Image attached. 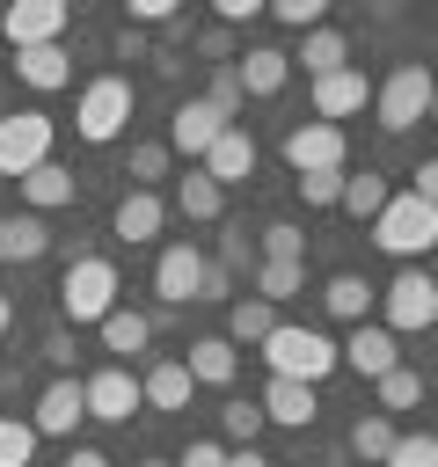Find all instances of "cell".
Returning <instances> with one entry per match:
<instances>
[{
	"label": "cell",
	"mask_w": 438,
	"mask_h": 467,
	"mask_svg": "<svg viewBox=\"0 0 438 467\" xmlns=\"http://www.w3.org/2000/svg\"><path fill=\"white\" fill-rule=\"evenodd\" d=\"M256 350L270 358V379H299V387H321V379L343 365V350H336L321 328H292V321H277Z\"/></svg>",
	"instance_id": "obj_1"
},
{
	"label": "cell",
	"mask_w": 438,
	"mask_h": 467,
	"mask_svg": "<svg viewBox=\"0 0 438 467\" xmlns=\"http://www.w3.org/2000/svg\"><path fill=\"white\" fill-rule=\"evenodd\" d=\"M58 314L80 328V321H95L102 328V314H117V263L110 255H73V270L58 277Z\"/></svg>",
	"instance_id": "obj_2"
},
{
	"label": "cell",
	"mask_w": 438,
	"mask_h": 467,
	"mask_svg": "<svg viewBox=\"0 0 438 467\" xmlns=\"http://www.w3.org/2000/svg\"><path fill=\"white\" fill-rule=\"evenodd\" d=\"M372 241H380L387 255L416 263L423 248H438V212H431L416 190H402V197H387V204H380V219H372Z\"/></svg>",
	"instance_id": "obj_3"
},
{
	"label": "cell",
	"mask_w": 438,
	"mask_h": 467,
	"mask_svg": "<svg viewBox=\"0 0 438 467\" xmlns=\"http://www.w3.org/2000/svg\"><path fill=\"white\" fill-rule=\"evenodd\" d=\"M431 88H438V73L431 66H394L380 88H372V109H380V131H409V124H423L431 117Z\"/></svg>",
	"instance_id": "obj_4"
},
{
	"label": "cell",
	"mask_w": 438,
	"mask_h": 467,
	"mask_svg": "<svg viewBox=\"0 0 438 467\" xmlns=\"http://www.w3.org/2000/svg\"><path fill=\"white\" fill-rule=\"evenodd\" d=\"M124 117H131V80H124V73H95V80L80 88V102H73V131H80L88 146H110V139L124 131Z\"/></svg>",
	"instance_id": "obj_5"
},
{
	"label": "cell",
	"mask_w": 438,
	"mask_h": 467,
	"mask_svg": "<svg viewBox=\"0 0 438 467\" xmlns=\"http://www.w3.org/2000/svg\"><path fill=\"white\" fill-rule=\"evenodd\" d=\"M438 321V277L431 270H402L387 292H380V328L387 336H416Z\"/></svg>",
	"instance_id": "obj_6"
},
{
	"label": "cell",
	"mask_w": 438,
	"mask_h": 467,
	"mask_svg": "<svg viewBox=\"0 0 438 467\" xmlns=\"http://www.w3.org/2000/svg\"><path fill=\"white\" fill-rule=\"evenodd\" d=\"M285 161H292V175H336V168L350 161V139H343V124L307 117V124L285 131Z\"/></svg>",
	"instance_id": "obj_7"
},
{
	"label": "cell",
	"mask_w": 438,
	"mask_h": 467,
	"mask_svg": "<svg viewBox=\"0 0 438 467\" xmlns=\"http://www.w3.org/2000/svg\"><path fill=\"white\" fill-rule=\"evenodd\" d=\"M51 161V117L44 109H15V117H0V175H29V168H44Z\"/></svg>",
	"instance_id": "obj_8"
},
{
	"label": "cell",
	"mask_w": 438,
	"mask_h": 467,
	"mask_svg": "<svg viewBox=\"0 0 438 467\" xmlns=\"http://www.w3.org/2000/svg\"><path fill=\"white\" fill-rule=\"evenodd\" d=\"M66 0H15V7H0V36L15 44V51H36V44H58L66 36Z\"/></svg>",
	"instance_id": "obj_9"
},
{
	"label": "cell",
	"mask_w": 438,
	"mask_h": 467,
	"mask_svg": "<svg viewBox=\"0 0 438 467\" xmlns=\"http://www.w3.org/2000/svg\"><path fill=\"white\" fill-rule=\"evenodd\" d=\"M80 394H88V416H95V423H131V409H146L131 365H102V372H88Z\"/></svg>",
	"instance_id": "obj_10"
},
{
	"label": "cell",
	"mask_w": 438,
	"mask_h": 467,
	"mask_svg": "<svg viewBox=\"0 0 438 467\" xmlns=\"http://www.w3.org/2000/svg\"><path fill=\"white\" fill-rule=\"evenodd\" d=\"M80 423H88V394H80V379H73V372H58V379L36 394L29 431H36V438H73Z\"/></svg>",
	"instance_id": "obj_11"
},
{
	"label": "cell",
	"mask_w": 438,
	"mask_h": 467,
	"mask_svg": "<svg viewBox=\"0 0 438 467\" xmlns=\"http://www.w3.org/2000/svg\"><path fill=\"white\" fill-rule=\"evenodd\" d=\"M307 102H314V117H321V124H343V117H358V109L372 102V80H365L358 66H343V73L307 80Z\"/></svg>",
	"instance_id": "obj_12"
},
{
	"label": "cell",
	"mask_w": 438,
	"mask_h": 467,
	"mask_svg": "<svg viewBox=\"0 0 438 467\" xmlns=\"http://www.w3.org/2000/svg\"><path fill=\"white\" fill-rule=\"evenodd\" d=\"M219 131H226V117H219V109L197 95V102H182V109L168 117V153H182V161L197 168V161L212 153V139H219Z\"/></svg>",
	"instance_id": "obj_13"
},
{
	"label": "cell",
	"mask_w": 438,
	"mask_h": 467,
	"mask_svg": "<svg viewBox=\"0 0 438 467\" xmlns=\"http://www.w3.org/2000/svg\"><path fill=\"white\" fill-rule=\"evenodd\" d=\"M197 285H204V255H197L190 241H168V248L153 255V292H161L168 306H190Z\"/></svg>",
	"instance_id": "obj_14"
},
{
	"label": "cell",
	"mask_w": 438,
	"mask_h": 467,
	"mask_svg": "<svg viewBox=\"0 0 438 467\" xmlns=\"http://www.w3.org/2000/svg\"><path fill=\"white\" fill-rule=\"evenodd\" d=\"M234 80H241V95L270 102V95H285V80H292V51H277V44H248V51L234 58Z\"/></svg>",
	"instance_id": "obj_15"
},
{
	"label": "cell",
	"mask_w": 438,
	"mask_h": 467,
	"mask_svg": "<svg viewBox=\"0 0 438 467\" xmlns=\"http://www.w3.org/2000/svg\"><path fill=\"white\" fill-rule=\"evenodd\" d=\"M336 350H343V365H350L358 379H380V372H394V365H402V350H394V336H387L380 321H358Z\"/></svg>",
	"instance_id": "obj_16"
},
{
	"label": "cell",
	"mask_w": 438,
	"mask_h": 467,
	"mask_svg": "<svg viewBox=\"0 0 438 467\" xmlns=\"http://www.w3.org/2000/svg\"><path fill=\"white\" fill-rule=\"evenodd\" d=\"M197 168H204V175H212L219 190H234V182H248V175H256V139H248L241 124H226V131L212 139V153H204Z\"/></svg>",
	"instance_id": "obj_17"
},
{
	"label": "cell",
	"mask_w": 438,
	"mask_h": 467,
	"mask_svg": "<svg viewBox=\"0 0 438 467\" xmlns=\"http://www.w3.org/2000/svg\"><path fill=\"white\" fill-rule=\"evenodd\" d=\"M161 226H168V204H161L153 190H124V197H117V219H110V234H117V241H131V248H139V241H153Z\"/></svg>",
	"instance_id": "obj_18"
},
{
	"label": "cell",
	"mask_w": 438,
	"mask_h": 467,
	"mask_svg": "<svg viewBox=\"0 0 438 467\" xmlns=\"http://www.w3.org/2000/svg\"><path fill=\"white\" fill-rule=\"evenodd\" d=\"M256 409H263V423H285V431H307V423L321 416V401H314V387H299V379H270Z\"/></svg>",
	"instance_id": "obj_19"
},
{
	"label": "cell",
	"mask_w": 438,
	"mask_h": 467,
	"mask_svg": "<svg viewBox=\"0 0 438 467\" xmlns=\"http://www.w3.org/2000/svg\"><path fill=\"white\" fill-rule=\"evenodd\" d=\"M182 372H190L197 387H234L241 358H234V343H226V336H197V343H190V358H182Z\"/></svg>",
	"instance_id": "obj_20"
},
{
	"label": "cell",
	"mask_w": 438,
	"mask_h": 467,
	"mask_svg": "<svg viewBox=\"0 0 438 467\" xmlns=\"http://www.w3.org/2000/svg\"><path fill=\"white\" fill-rule=\"evenodd\" d=\"M36 255H51V226L36 212H7L0 219V263H36Z\"/></svg>",
	"instance_id": "obj_21"
},
{
	"label": "cell",
	"mask_w": 438,
	"mask_h": 467,
	"mask_svg": "<svg viewBox=\"0 0 438 467\" xmlns=\"http://www.w3.org/2000/svg\"><path fill=\"white\" fill-rule=\"evenodd\" d=\"M15 80H29L36 95L66 88V80H73V58H66V44H36V51H15Z\"/></svg>",
	"instance_id": "obj_22"
},
{
	"label": "cell",
	"mask_w": 438,
	"mask_h": 467,
	"mask_svg": "<svg viewBox=\"0 0 438 467\" xmlns=\"http://www.w3.org/2000/svg\"><path fill=\"white\" fill-rule=\"evenodd\" d=\"M15 190H22V204H29L36 219H44V212H58V204H73V168H58V161H44V168H29V175H22Z\"/></svg>",
	"instance_id": "obj_23"
},
{
	"label": "cell",
	"mask_w": 438,
	"mask_h": 467,
	"mask_svg": "<svg viewBox=\"0 0 438 467\" xmlns=\"http://www.w3.org/2000/svg\"><path fill=\"white\" fill-rule=\"evenodd\" d=\"M190 372H182V358H161V365H146L139 372V394H146V409H190Z\"/></svg>",
	"instance_id": "obj_24"
},
{
	"label": "cell",
	"mask_w": 438,
	"mask_h": 467,
	"mask_svg": "<svg viewBox=\"0 0 438 467\" xmlns=\"http://www.w3.org/2000/svg\"><path fill=\"white\" fill-rule=\"evenodd\" d=\"M292 66H307V80H321V73H343V66H350V44H343V36L321 22V29H307V36H299Z\"/></svg>",
	"instance_id": "obj_25"
},
{
	"label": "cell",
	"mask_w": 438,
	"mask_h": 467,
	"mask_svg": "<svg viewBox=\"0 0 438 467\" xmlns=\"http://www.w3.org/2000/svg\"><path fill=\"white\" fill-rule=\"evenodd\" d=\"M372 299H380V292H372V285H365L358 270H336V277L321 285V306H328L336 321H350V328H358V321L372 314Z\"/></svg>",
	"instance_id": "obj_26"
},
{
	"label": "cell",
	"mask_w": 438,
	"mask_h": 467,
	"mask_svg": "<svg viewBox=\"0 0 438 467\" xmlns=\"http://www.w3.org/2000/svg\"><path fill=\"white\" fill-rule=\"evenodd\" d=\"M175 212L204 226V219H219V212H226V190H219L204 168H182V182H175Z\"/></svg>",
	"instance_id": "obj_27"
},
{
	"label": "cell",
	"mask_w": 438,
	"mask_h": 467,
	"mask_svg": "<svg viewBox=\"0 0 438 467\" xmlns=\"http://www.w3.org/2000/svg\"><path fill=\"white\" fill-rule=\"evenodd\" d=\"M153 343V321L139 314V306H117V314H102V350L110 358H139Z\"/></svg>",
	"instance_id": "obj_28"
},
{
	"label": "cell",
	"mask_w": 438,
	"mask_h": 467,
	"mask_svg": "<svg viewBox=\"0 0 438 467\" xmlns=\"http://www.w3.org/2000/svg\"><path fill=\"white\" fill-rule=\"evenodd\" d=\"M270 328H277V306H270V299H256V292H248V299H234V306H226V343H263Z\"/></svg>",
	"instance_id": "obj_29"
},
{
	"label": "cell",
	"mask_w": 438,
	"mask_h": 467,
	"mask_svg": "<svg viewBox=\"0 0 438 467\" xmlns=\"http://www.w3.org/2000/svg\"><path fill=\"white\" fill-rule=\"evenodd\" d=\"M387 197H394V190H387L372 168H365V175H343V212H350V219H380Z\"/></svg>",
	"instance_id": "obj_30"
},
{
	"label": "cell",
	"mask_w": 438,
	"mask_h": 467,
	"mask_svg": "<svg viewBox=\"0 0 438 467\" xmlns=\"http://www.w3.org/2000/svg\"><path fill=\"white\" fill-rule=\"evenodd\" d=\"M394 438H402V431H394L387 416H358V423H350V452H358V460H380V467H387Z\"/></svg>",
	"instance_id": "obj_31"
},
{
	"label": "cell",
	"mask_w": 438,
	"mask_h": 467,
	"mask_svg": "<svg viewBox=\"0 0 438 467\" xmlns=\"http://www.w3.org/2000/svg\"><path fill=\"white\" fill-rule=\"evenodd\" d=\"M256 248H263V263H307V234H299L292 219H270Z\"/></svg>",
	"instance_id": "obj_32"
},
{
	"label": "cell",
	"mask_w": 438,
	"mask_h": 467,
	"mask_svg": "<svg viewBox=\"0 0 438 467\" xmlns=\"http://www.w3.org/2000/svg\"><path fill=\"white\" fill-rule=\"evenodd\" d=\"M299 285H307V263H256V299L277 306V299H292Z\"/></svg>",
	"instance_id": "obj_33"
},
{
	"label": "cell",
	"mask_w": 438,
	"mask_h": 467,
	"mask_svg": "<svg viewBox=\"0 0 438 467\" xmlns=\"http://www.w3.org/2000/svg\"><path fill=\"white\" fill-rule=\"evenodd\" d=\"M204 102H212V109H219L226 124H234L241 109H248V95H241V80H234V66H212V73H204Z\"/></svg>",
	"instance_id": "obj_34"
},
{
	"label": "cell",
	"mask_w": 438,
	"mask_h": 467,
	"mask_svg": "<svg viewBox=\"0 0 438 467\" xmlns=\"http://www.w3.org/2000/svg\"><path fill=\"white\" fill-rule=\"evenodd\" d=\"M372 387H380V409H416V401H423V372H409V365L380 372Z\"/></svg>",
	"instance_id": "obj_35"
},
{
	"label": "cell",
	"mask_w": 438,
	"mask_h": 467,
	"mask_svg": "<svg viewBox=\"0 0 438 467\" xmlns=\"http://www.w3.org/2000/svg\"><path fill=\"white\" fill-rule=\"evenodd\" d=\"M0 467H36V431L22 416H0Z\"/></svg>",
	"instance_id": "obj_36"
},
{
	"label": "cell",
	"mask_w": 438,
	"mask_h": 467,
	"mask_svg": "<svg viewBox=\"0 0 438 467\" xmlns=\"http://www.w3.org/2000/svg\"><path fill=\"white\" fill-rule=\"evenodd\" d=\"M387 467H438V438L431 431H402L394 452H387Z\"/></svg>",
	"instance_id": "obj_37"
},
{
	"label": "cell",
	"mask_w": 438,
	"mask_h": 467,
	"mask_svg": "<svg viewBox=\"0 0 438 467\" xmlns=\"http://www.w3.org/2000/svg\"><path fill=\"white\" fill-rule=\"evenodd\" d=\"M292 182H299V204H307V212L343 204V168H336V175H292Z\"/></svg>",
	"instance_id": "obj_38"
},
{
	"label": "cell",
	"mask_w": 438,
	"mask_h": 467,
	"mask_svg": "<svg viewBox=\"0 0 438 467\" xmlns=\"http://www.w3.org/2000/svg\"><path fill=\"white\" fill-rule=\"evenodd\" d=\"M270 15H277L285 29H299V36H307V29H321V15H328V0H270Z\"/></svg>",
	"instance_id": "obj_39"
},
{
	"label": "cell",
	"mask_w": 438,
	"mask_h": 467,
	"mask_svg": "<svg viewBox=\"0 0 438 467\" xmlns=\"http://www.w3.org/2000/svg\"><path fill=\"white\" fill-rule=\"evenodd\" d=\"M168 175V146H131V190H153Z\"/></svg>",
	"instance_id": "obj_40"
},
{
	"label": "cell",
	"mask_w": 438,
	"mask_h": 467,
	"mask_svg": "<svg viewBox=\"0 0 438 467\" xmlns=\"http://www.w3.org/2000/svg\"><path fill=\"white\" fill-rule=\"evenodd\" d=\"M256 431H263V409L256 401H226V438L234 445H256Z\"/></svg>",
	"instance_id": "obj_41"
},
{
	"label": "cell",
	"mask_w": 438,
	"mask_h": 467,
	"mask_svg": "<svg viewBox=\"0 0 438 467\" xmlns=\"http://www.w3.org/2000/svg\"><path fill=\"white\" fill-rule=\"evenodd\" d=\"M219 270H256V241H248V226H234V234L219 241Z\"/></svg>",
	"instance_id": "obj_42"
},
{
	"label": "cell",
	"mask_w": 438,
	"mask_h": 467,
	"mask_svg": "<svg viewBox=\"0 0 438 467\" xmlns=\"http://www.w3.org/2000/svg\"><path fill=\"white\" fill-rule=\"evenodd\" d=\"M175 467H226V445H212V438H190Z\"/></svg>",
	"instance_id": "obj_43"
},
{
	"label": "cell",
	"mask_w": 438,
	"mask_h": 467,
	"mask_svg": "<svg viewBox=\"0 0 438 467\" xmlns=\"http://www.w3.org/2000/svg\"><path fill=\"white\" fill-rule=\"evenodd\" d=\"M197 51H204V58H212V66H234V36H226V29H219V22H212V29H204V36H197Z\"/></svg>",
	"instance_id": "obj_44"
},
{
	"label": "cell",
	"mask_w": 438,
	"mask_h": 467,
	"mask_svg": "<svg viewBox=\"0 0 438 467\" xmlns=\"http://www.w3.org/2000/svg\"><path fill=\"white\" fill-rule=\"evenodd\" d=\"M131 22L146 29V22H175V0H131Z\"/></svg>",
	"instance_id": "obj_45"
},
{
	"label": "cell",
	"mask_w": 438,
	"mask_h": 467,
	"mask_svg": "<svg viewBox=\"0 0 438 467\" xmlns=\"http://www.w3.org/2000/svg\"><path fill=\"white\" fill-rule=\"evenodd\" d=\"M263 15V0H219V29H234V22H256Z\"/></svg>",
	"instance_id": "obj_46"
},
{
	"label": "cell",
	"mask_w": 438,
	"mask_h": 467,
	"mask_svg": "<svg viewBox=\"0 0 438 467\" xmlns=\"http://www.w3.org/2000/svg\"><path fill=\"white\" fill-rule=\"evenodd\" d=\"M234 292V270H219V263H204V285H197V299H226Z\"/></svg>",
	"instance_id": "obj_47"
},
{
	"label": "cell",
	"mask_w": 438,
	"mask_h": 467,
	"mask_svg": "<svg viewBox=\"0 0 438 467\" xmlns=\"http://www.w3.org/2000/svg\"><path fill=\"white\" fill-rule=\"evenodd\" d=\"M409 190H416V197H423V204H431V212H438V153H431V161H423V168H416V182H409Z\"/></svg>",
	"instance_id": "obj_48"
},
{
	"label": "cell",
	"mask_w": 438,
	"mask_h": 467,
	"mask_svg": "<svg viewBox=\"0 0 438 467\" xmlns=\"http://www.w3.org/2000/svg\"><path fill=\"white\" fill-rule=\"evenodd\" d=\"M44 358H51V365H73V336H66V328H58V336H51V343H44Z\"/></svg>",
	"instance_id": "obj_49"
},
{
	"label": "cell",
	"mask_w": 438,
	"mask_h": 467,
	"mask_svg": "<svg viewBox=\"0 0 438 467\" xmlns=\"http://www.w3.org/2000/svg\"><path fill=\"white\" fill-rule=\"evenodd\" d=\"M66 467H110V452H95V445H73V452H66Z\"/></svg>",
	"instance_id": "obj_50"
},
{
	"label": "cell",
	"mask_w": 438,
	"mask_h": 467,
	"mask_svg": "<svg viewBox=\"0 0 438 467\" xmlns=\"http://www.w3.org/2000/svg\"><path fill=\"white\" fill-rule=\"evenodd\" d=\"M226 467H270V460H263L256 445H241V452H226Z\"/></svg>",
	"instance_id": "obj_51"
},
{
	"label": "cell",
	"mask_w": 438,
	"mask_h": 467,
	"mask_svg": "<svg viewBox=\"0 0 438 467\" xmlns=\"http://www.w3.org/2000/svg\"><path fill=\"white\" fill-rule=\"evenodd\" d=\"M7 321H15V299H7V292H0V336H7Z\"/></svg>",
	"instance_id": "obj_52"
},
{
	"label": "cell",
	"mask_w": 438,
	"mask_h": 467,
	"mask_svg": "<svg viewBox=\"0 0 438 467\" xmlns=\"http://www.w3.org/2000/svg\"><path fill=\"white\" fill-rule=\"evenodd\" d=\"M139 467H175V460H139Z\"/></svg>",
	"instance_id": "obj_53"
},
{
	"label": "cell",
	"mask_w": 438,
	"mask_h": 467,
	"mask_svg": "<svg viewBox=\"0 0 438 467\" xmlns=\"http://www.w3.org/2000/svg\"><path fill=\"white\" fill-rule=\"evenodd\" d=\"M431 124H438V88H431Z\"/></svg>",
	"instance_id": "obj_54"
},
{
	"label": "cell",
	"mask_w": 438,
	"mask_h": 467,
	"mask_svg": "<svg viewBox=\"0 0 438 467\" xmlns=\"http://www.w3.org/2000/svg\"><path fill=\"white\" fill-rule=\"evenodd\" d=\"M431 438H438V431H431Z\"/></svg>",
	"instance_id": "obj_55"
}]
</instances>
